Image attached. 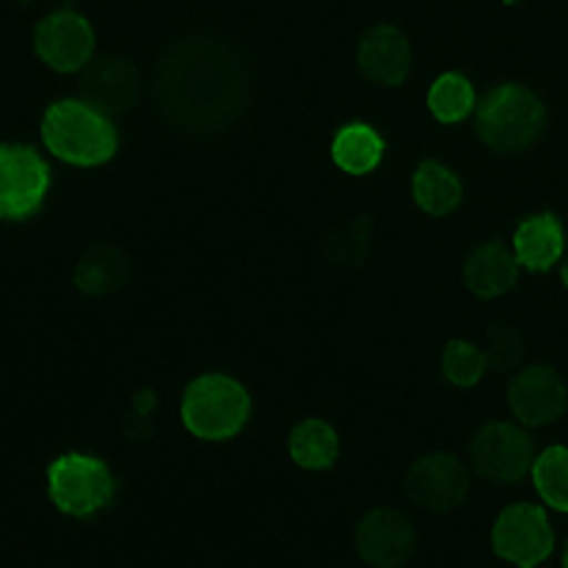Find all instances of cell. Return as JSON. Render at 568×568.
<instances>
[{
    "mask_svg": "<svg viewBox=\"0 0 568 568\" xmlns=\"http://www.w3.org/2000/svg\"><path fill=\"white\" fill-rule=\"evenodd\" d=\"M155 110L182 136L213 141L251 118L258 80L246 50L232 34L194 31L171 42L155 65Z\"/></svg>",
    "mask_w": 568,
    "mask_h": 568,
    "instance_id": "obj_1",
    "label": "cell"
},
{
    "mask_svg": "<svg viewBox=\"0 0 568 568\" xmlns=\"http://www.w3.org/2000/svg\"><path fill=\"white\" fill-rule=\"evenodd\" d=\"M39 136L53 160L69 163V168H77V171L106 168L118 155V144H122L114 118L99 103L77 99V95L58 99V103L45 106V114L39 122Z\"/></svg>",
    "mask_w": 568,
    "mask_h": 568,
    "instance_id": "obj_2",
    "label": "cell"
},
{
    "mask_svg": "<svg viewBox=\"0 0 568 568\" xmlns=\"http://www.w3.org/2000/svg\"><path fill=\"white\" fill-rule=\"evenodd\" d=\"M254 398L232 372H201L179 394V420L190 436L205 444H232L246 433Z\"/></svg>",
    "mask_w": 568,
    "mask_h": 568,
    "instance_id": "obj_3",
    "label": "cell"
},
{
    "mask_svg": "<svg viewBox=\"0 0 568 568\" xmlns=\"http://www.w3.org/2000/svg\"><path fill=\"white\" fill-rule=\"evenodd\" d=\"M478 141L493 152H519L538 141L546 125V103L524 80H497L474 110Z\"/></svg>",
    "mask_w": 568,
    "mask_h": 568,
    "instance_id": "obj_4",
    "label": "cell"
},
{
    "mask_svg": "<svg viewBox=\"0 0 568 568\" xmlns=\"http://www.w3.org/2000/svg\"><path fill=\"white\" fill-rule=\"evenodd\" d=\"M45 497L72 519H95L114 504L118 481L99 455L69 452L45 466Z\"/></svg>",
    "mask_w": 568,
    "mask_h": 568,
    "instance_id": "obj_5",
    "label": "cell"
},
{
    "mask_svg": "<svg viewBox=\"0 0 568 568\" xmlns=\"http://www.w3.org/2000/svg\"><path fill=\"white\" fill-rule=\"evenodd\" d=\"M489 549L504 568H546L557 554L554 516L535 500L508 504L489 524Z\"/></svg>",
    "mask_w": 568,
    "mask_h": 568,
    "instance_id": "obj_6",
    "label": "cell"
},
{
    "mask_svg": "<svg viewBox=\"0 0 568 568\" xmlns=\"http://www.w3.org/2000/svg\"><path fill=\"white\" fill-rule=\"evenodd\" d=\"M535 436L524 420L516 417H489L474 428L470 436V463L485 481L493 485H511L527 478L530 459H535Z\"/></svg>",
    "mask_w": 568,
    "mask_h": 568,
    "instance_id": "obj_7",
    "label": "cell"
},
{
    "mask_svg": "<svg viewBox=\"0 0 568 568\" xmlns=\"http://www.w3.org/2000/svg\"><path fill=\"white\" fill-rule=\"evenodd\" d=\"M34 53L50 72H61V77H80V72L91 69L99 53V34L95 23L84 8H53L50 16H42L39 27H34Z\"/></svg>",
    "mask_w": 568,
    "mask_h": 568,
    "instance_id": "obj_8",
    "label": "cell"
},
{
    "mask_svg": "<svg viewBox=\"0 0 568 568\" xmlns=\"http://www.w3.org/2000/svg\"><path fill=\"white\" fill-rule=\"evenodd\" d=\"M353 549L368 568H402L417 557V524L402 508H368L353 524Z\"/></svg>",
    "mask_w": 568,
    "mask_h": 568,
    "instance_id": "obj_9",
    "label": "cell"
},
{
    "mask_svg": "<svg viewBox=\"0 0 568 568\" xmlns=\"http://www.w3.org/2000/svg\"><path fill=\"white\" fill-rule=\"evenodd\" d=\"M474 478H478L474 463L455 452V447H428L409 466V489H414V497L425 508L436 511H452L470 500Z\"/></svg>",
    "mask_w": 568,
    "mask_h": 568,
    "instance_id": "obj_10",
    "label": "cell"
},
{
    "mask_svg": "<svg viewBox=\"0 0 568 568\" xmlns=\"http://www.w3.org/2000/svg\"><path fill=\"white\" fill-rule=\"evenodd\" d=\"M508 414L535 433V428H554L568 414V383L565 375L549 364H519L508 379Z\"/></svg>",
    "mask_w": 568,
    "mask_h": 568,
    "instance_id": "obj_11",
    "label": "cell"
},
{
    "mask_svg": "<svg viewBox=\"0 0 568 568\" xmlns=\"http://www.w3.org/2000/svg\"><path fill=\"white\" fill-rule=\"evenodd\" d=\"M417 53L406 27L379 23L361 34L356 42V72L379 91H398L414 80Z\"/></svg>",
    "mask_w": 568,
    "mask_h": 568,
    "instance_id": "obj_12",
    "label": "cell"
},
{
    "mask_svg": "<svg viewBox=\"0 0 568 568\" xmlns=\"http://www.w3.org/2000/svg\"><path fill=\"white\" fill-rule=\"evenodd\" d=\"M50 194V168L39 152L23 144H0V220L16 224L39 213Z\"/></svg>",
    "mask_w": 568,
    "mask_h": 568,
    "instance_id": "obj_13",
    "label": "cell"
},
{
    "mask_svg": "<svg viewBox=\"0 0 568 568\" xmlns=\"http://www.w3.org/2000/svg\"><path fill=\"white\" fill-rule=\"evenodd\" d=\"M463 194H466V179H463L459 163L447 160V155H425L406 175L409 209L425 220L455 216V209L463 205Z\"/></svg>",
    "mask_w": 568,
    "mask_h": 568,
    "instance_id": "obj_14",
    "label": "cell"
},
{
    "mask_svg": "<svg viewBox=\"0 0 568 568\" xmlns=\"http://www.w3.org/2000/svg\"><path fill=\"white\" fill-rule=\"evenodd\" d=\"M511 258H516L519 273H549L565 262L568 254V232H565V220L554 209H535L511 227Z\"/></svg>",
    "mask_w": 568,
    "mask_h": 568,
    "instance_id": "obj_15",
    "label": "cell"
},
{
    "mask_svg": "<svg viewBox=\"0 0 568 568\" xmlns=\"http://www.w3.org/2000/svg\"><path fill=\"white\" fill-rule=\"evenodd\" d=\"M463 288L474 300H504L519 281V265L511 258V246L500 240L478 243L474 251H466L459 265Z\"/></svg>",
    "mask_w": 568,
    "mask_h": 568,
    "instance_id": "obj_16",
    "label": "cell"
},
{
    "mask_svg": "<svg viewBox=\"0 0 568 568\" xmlns=\"http://www.w3.org/2000/svg\"><path fill=\"white\" fill-rule=\"evenodd\" d=\"M329 160H334V168L342 175L364 179L372 171H379L383 160H387V136L368 122H349L329 141Z\"/></svg>",
    "mask_w": 568,
    "mask_h": 568,
    "instance_id": "obj_17",
    "label": "cell"
},
{
    "mask_svg": "<svg viewBox=\"0 0 568 568\" xmlns=\"http://www.w3.org/2000/svg\"><path fill=\"white\" fill-rule=\"evenodd\" d=\"M288 459L311 474L334 470L337 459H342V436L323 417H300L288 428Z\"/></svg>",
    "mask_w": 568,
    "mask_h": 568,
    "instance_id": "obj_18",
    "label": "cell"
},
{
    "mask_svg": "<svg viewBox=\"0 0 568 568\" xmlns=\"http://www.w3.org/2000/svg\"><path fill=\"white\" fill-rule=\"evenodd\" d=\"M489 372H493V356L481 337H470V334L452 337V342L444 345V353H439V379L452 390H463V394L478 390L485 387Z\"/></svg>",
    "mask_w": 568,
    "mask_h": 568,
    "instance_id": "obj_19",
    "label": "cell"
},
{
    "mask_svg": "<svg viewBox=\"0 0 568 568\" xmlns=\"http://www.w3.org/2000/svg\"><path fill=\"white\" fill-rule=\"evenodd\" d=\"M535 504L549 516H568V444H542L527 470Z\"/></svg>",
    "mask_w": 568,
    "mask_h": 568,
    "instance_id": "obj_20",
    "label": "cell"
},
{
    "mask_svg": "<svg viewBox=\"0 0 568 568\" xmlns=\"http://www.w3.org/2000/svg\"><path fill=\"white\" fill-rule=\"evenodd\" d=\"M425 110L436 125L455 130L466 118H474V110H478V91H474L470 77H463V72H439L425 91Z\"/></svg>",
    "mask_w": 568,
    "mask_h": 568,
    "instance_id": "obj_21",
    "label": "cell"
},
{
    "mask_svg": "<svg viewBox=\"0 0 568 568\" xmlns=\"http://www.w3.org/2000/svg\"><path fill=\"white\" fill-rule=\"evenodd\" d=\"M114 258H110V251H91L84 258L77 262V273H72V284H77V292H106L114 288Z\"/></svg>",
    "mask_w": 568,
    "mask_h": 568,
    "instance_id": "obj_22",
    "label": "cell"
},
{
    "mask_svg": "<svg viewBox=\"0 0 568 568\" xmlns=\"http://www.w3.org/2000/svg\"><path fill=\"white\" fill-rule=\"evenodd\" d=\"M557 281H561V292L568 296V254H565V262L557 265Z\"/></svg>",
    "mask_w": 568,
    "mask_h": 568,
    "instance_id": "obj_23",
    "label": "cell"
},
{
    "mask_svg": "<svg viewBox=\"0 0 568 568\" xmlns=\"http://www.w3.org/2000/svg\"><path fill=\"white\" fill-rule=\"evenodd\" d=\"M561 568H568V546H565V554H561Z\"/></svg>",
    "mask_w": 568,
    "mask_h": 568,
    "instance_id": "obj_24",
    "label": "cell"
},
{
    "mask_svg": "<svg viewBox=\"0 0 568 568\" xmlns=\"http://www.w3.org/2000/svg\"><path fill=\"white\" fill-rule=\"evenodd\" d=\"M20 4H31V0H20Z\"/></svg>",
    "mask_w": 568,
    "mask_h": 568,
    "instance_id": "obj_25",
    "label": "cell"
}]
</instances>
